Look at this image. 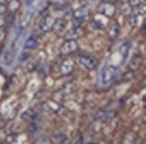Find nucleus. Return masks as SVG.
Returning <instances> with one entry per match:
<instances>
[{"instance_id": "393cba45", "label": "nucleus", "mask_w": 146, "mask_h": 144, "mask_svg": "<svg viewBox=\"0 0 146 144\" xmlns=\"http://www.w3.org/2000/svg\"><path fill=\"white\" fill-rule=\"evenodd\" d=\"M114 1H115V0H104V2H108V3H112Z\"/></svg>"}, {"instance_id": "1a4fd4ad", "label": "nucleus", "mask_w": 146, "mask_h": 144, "mask_svg": "<svg viewBox=\"0 0 146 144\" xmlns=\"http://www.w3.org/2000/svg\"><path fill=\"white\" fill-rule=\"evenodd\" d=\"M38 44V40L35 36H30L24 43V51L25 52H30L35 49Z\"/></svg>"}, {"instance_id": "4be33fe9", "label": "nucleus", "mask_w": 146, "mask_h": 144, "mask_svg": "<svg viewBox=\"0 0 146 144\" xmlns=\"http://www.w3.org/2000/svg\"><path fill=\"white\" fill-rule=\"evenodd\" d=\"M35 1H36V0H26V5H27V7H31L32 5L35 3Z\"/></svg>"}, {"instance_id": "20e7f679", "label": "nucleus", "mask_w": 146, "mask_h": 144, "mask_svg": "<svg viewBox=\"0 0 146 144\" xmlns=\"http://www.w3.org/2000/svg\"><path fill=\"white\" fill-rule=\"evenodd\" d=\"M53 18L52 15H46L42 17V19L40 20L38 24V29L41 32H47L49 29L52 28V26L53 24Z\"/></svg>"}, {"instance_id": "6e6552de", "label": "nucleus", "mask_w": 146, "mask_h": 144, "mask_svg": "<svg viewBox=\"0 0 146 144\" xmlns=\"http://www.w3.org/2000/svg\"><path fill=\"white\" fill-rule=\"evenodd\" d=\"M66 25H67L66 22L63 19L59 18V19L55 20L53 22V24L52 26V29H53L55 34H61V32L64 31V29L66 28Z\"/></svg>"}, {"instance_id": "f03ea898", "label": "nucleus", "mask_w": 146, "mask_h": 144, "mask_svg": "<svg viewBox=\"0 0 146 144\" xmlns=\"http://www.w3.org/2000/svg\"><path fill=\"white\" fill-rule=\"evenodd\" d=\"M78 61H80L82 67L89 70L94 69L98 65L97 59L93 58L92 56H90V55H87V54L80 55V58H78Z\"/></svg>"}, {"instance_id": "0eeeda50", "label": "nucleus", "mask_w": 146, "mask_h": 144, "mask_svg": "<svg viewBox=\"0 0 146 144\" xmlns=\"http://www.w3.org/2000/svg\"><path fill=\"white\" fill-rule=\"evenodd\" d=\"M21 117L24 121L31 122V123H35L36 118H37V114L35 113V111L33 109L29 108V109H27L26 111H25V112L22 114Z\"/></svg>"}, {"instance_id": "412c9836", "label": "nucleus", "mask_w": 146, "mask_h": 144, "mask_svg": "<svg viewBox=\"0 0 146 144\" xmlns=\"http://www.w3.org/2000/svg\"><path fill=\"white\" fill-rule=\"evenodd\" d=\"M5 38V31L0 27V42H1Z\"/></svg>"}, {"instance_id": "7ed1b4c3", "label": "nucleus", "mask_w": 146, "mask_h": 144, "mask_svg": "<svg viewBox=\"0 0 146 144\" xmlns=\"http://www.w3.org/2000/svg\"><path fill=\"white\" fill-rule=\"evenodd\" d=\"M98 12L108 18L113 17L115 13V7L112 3L104 2L99 5Z\"/></svg>"}, {"instance_id": "2eb2a0df", "label": "nucleus", "mask_w": 146, "mask_h": 144, "mask_svg": "<svg viewBox=\"0 0 146 144\" xmlns=\"http://www.w3.org/2000/svg\"><path fill=\"white\" fill-rule=\"evenodd\" d=\"M142 62H143V59L141 57H136V58H134L131 61L130 67L133 69H137L140 67V66L142 65Z\"/></svg>"}, {"instance_id": "a211bd4d", "label": "nucleus", "mask_w": 146, "mask_h": 144, "mask_svg": "<svg viewBox=\"0 0 146 144\" xmlns=\"http://www.w3.org/2000/svg\"><path fill=\"white\" fill-rule=\"evenodd\" d=\"M136 9V15H143L145 14V5L143 3H141V4H139L138 5H136V7H134Z\"/></svg>"}, {"instance_id": "b1692460", "label": "nucleus", "mask_w": 146, "mask_h": 144, "mask_svg": "<svg viewBox=\"0 0 146 144\" xmlns=\"http://www.w3.org/2000/svg\"><path fill=\"white\" fill-rule=\"evenodd\" d=\"M143 35H145V25L144 24L143 26Z\"/></svg>"}, {"instance_id": "6ab92c4d", "label": "nucleus", "mask_w": 146, "mask_h": 144, "mask_svg": "<svg viewBox=\"0 0 146 144\" xmlns=\"http://www.w3.org/2000/svg\"><path fill=\"white\" fill-rule=\"evenodd\" d=\"M128 3L132 7H136V5L142 3V0H128Z\"/></svg>"}, {"instance_id": "f3484780", "label": "nucleus", "mask_w": 146, "mask_h": 144, "mask_svg": "<svg viewBox=\"0 0 146 144\" xmlns=\"http://www.w3.org/2000/svg\"><path fill=\"white\" fill-rule=\"evenodd\" d=\"M139 22V15L136 14H132L129 16V23H130L132 27H136L138 25Z\"/></svg>"}, {"instance_id": "9d476101", "label": "nucleus", "mask_w": 146, "mask_h": 144, "mask_svg": "<svg viewBox=\"0 0 146 144\" xmlns=\"http://www.w3.org/2000/svg\"><path fill=\"white\" fill-rule=\"evenodd\" d=\"M73 67H74V65H73V62H72L71 59H64L62 61V63H61V65H60V72L62 74H64V75L69 74L72 71Z\"/></svg>"}, {"instance_id": "9b49d317", "label": "nucleus", "mask_w": 146, "mask_h": 144, "mask_svg": "<svg viewBox=\"0 0 146 144\" xmlns=\"http://www.w3.org/2000/svg\"><path fill=\"white\" fill-rule=\"evenodd\" d=\"M88 15V9L86 7H82L78 8L73 12V17L74 19H84Z\"/></svg>"}, {"instance_id": "4468645a", "label": "nucleus", "mask_w": 146, "mask_h": 144, "mask_svg": "<svg viewBox=\"0 0 146 144\" xmlns=\"http://www.w3.org/2000/svg\"><path fill=\"white\" fill-rule=\"evenodd\" d=\"M8 8L10 12L15 13L20 8V0H10L8 4Z\"/></svg>"}, {"instance_id": "ddd939ff", "label": "nucleus", "mask_w": 146, "mask_h": 144, "mask_svg": "<svg viewBox=\"0 0 146 144\" xmlns=\"http://www.w3.org/2000/svg\"><path fill=\"white\" fill-rule=\"evenodd\" d=\"M119 32H120V26L117 24H112L109 29V37L111 39H113V40H115V39L117 38V36L119 35Z\"/></svg>"}, {"instance_id": "423d86ee", "label": "nucleus", "mask_w": 146, "mask_h": 144, "mask_svg": "<svg viewBox=\"0 0 146 144\" xmlns=\"http://www.w3.org/2000/svg\"><path fill=\"white\" fill-rule=\"evenodd\" d=\"M131 46H132L131 42L129 40H125V41H123L118 47V52L121 55V57L123 58V61L126 59L128 56L129 52H130V50H131Z\"/></svg>"}, {"instance_id": "aec40b11", "label": "nucleus", "mask_w": 146, "mask_h": 144, "mask_svg": "<svg viewBox=\"0 0 146 144\" xmlns=\"http://www.w3.org/2000/svg\"><path fill=\"white\" fill-rule=\"evenodd\" d=\"M5 11V5L4 2L0 1V15H2Z\"/></svg>"}, {"instance_id": "dca6fc26", "label": "nucleus", "mask_w": 146, "mask_h": 144, "mask_svg": "<svg viewBox=\"0 0 146 144\" xmlns=\"http://www.w3.org/2000/svg\"><path fill=\"white\" fill-rule=\"evenodd\" d=\"M54 138L58 143H69L70 142L69 138L67 137L65 134H62V133H59L57 135H55Z\"/></svg>"}, {"instance_id": "f8f14e48", "label": "nucleus", "mask_w": 146, "mask_h": 144, "mask_svg": "<svg viewBox=\"0 0 146 144\" xmlns=\"http://www.w3.org/2000/svg\"><path fill=\"white\" fill-rule=\"evenodd\" d=\"M83 34V31L82 29L80 28V26H74L72 29H70L68 32V36L72 39V40H74L76 38H78L80 37Z\"/></svg>"}, {"instance_id": "5701e85b", "label": "nucleus", "mask_w": 146, "mask_h": 144, "mask_svg": "<svg viewBox=\"0 0 146 144\" xmlns=\"http://www.w3.org/2000/svg\"><path fill=\"white\" fill-rule=\"evenodd\" d=\"M4 18H3V16L1 15H0V27H1L3 24H4Z\"/></svg>"}, {"instance_id": "39448f33", "label": "nucleus", "mask_w": 146, "mask_h": 144, "mask_svg": "<svg viewBox=\"0 0 146 144\" xmlns=\"http://www.w3.org/2000/svg\"><path fill=\"white\" fill-rule=\"evenodd\" d=\"M78 43L75 40H72V39H70V40L66 41L62 45H61L60 48V52L62 54H70L75 52L78 50Z\"/></svg>"}, {"instance_id": "f257e3e1", "label": "nucleus", "mask_w": 146, "mask_h": 144, "mask_svg": "<svg viewBox=\"0 0 146 144\" xmlns=\"http://www.w3.org/2000/svg\"><path fill=\"white\" fill-rule=\"evenodd\" d=\"M116 73H117V70L115 66L111 65L108 62L105 63V65L103 66L102 69L100 70L101 84L103 86L110 85L115 79Z\"/></svg>"}]
</instances>
